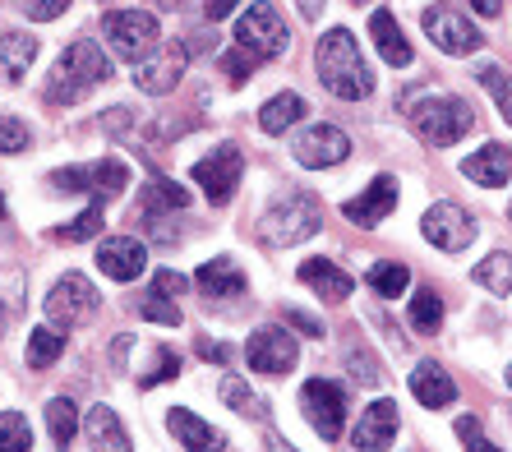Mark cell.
Segmentation results:
<instances>
[{
  "instance_id": "obj_1",
  "label": "cell",
  "mask_w": 512,
  "mask_h": 452,
  "mask_svg": "<svg viewBox=\"0 0 512 452\" xmlns=\"http://www.w3.org/2000/svg\"><path fill=\"white\" fill-rule=\"evenodd\" d=\"M314 65H319V84L333 97H342V102H360V97L374 93V70L360 56L351 28H328L319 37Z\"/></svg>"
},
{
  "instance_id": "obj_2",
  "label": "cell",
  "mask_w": 512,
  "mask_h": 452,
  "mask_svg": "<svg viewBox=\"0 0 512 452\" xmlns=\"http://www.w3.org/2000/svg\"><path fill=\"white\" fill-rule=\"evenodd\" d=\"M107 79H111L107 51L97 47V42H70L65 56L56 60L51 79H47V97L56 102V107H70V102H79L88 88L107 84Z\"/></svg>"
},
{
  "instance_id": "obj_3",
  "label": "cell",
  "mask_w": 512,
  "mask_h": 452,
  "mask_svg": "<svg viewBox=\"0 0 512 452\" xmlns=\"http://www.w3.org/2000/svg\"><path fill=\"white\" fill-rule=\"evenodd\" d=\"M406 120H411V130L429 143V148H448L457 143L466 130H471V107H466L462 97H448V93H425V97H411L406 102Z\"/></svg>"
},
{
  "instance_id": "obj_4",
  "label": "cell",
  "mask_w": 512,
  "mask_h": 452,
  "mask_svg": "<svg viewBox=\"0 0 512 452\" xmlns=\"http://www.w3.org/2000/svg\"><path fill=\"white\" fill-rule=\"evenodd\" d=\"M323 226V203L314 199L310 190H291L286 199H277L259 222L263 245H300L310 240Z\"/></svg>"
},
{
  "instance_id": "obj_5",
  "label": "cell",
  "mask_w": 512,
  "mask_h": 452,
  "mask_svg": "<svg viewBox=\"0 0 512 452\" xmlns=\"http://www.w3.org/2000/svg\"><path fill=\"white\" fill-rule=\"evenodd\" d=\"M286 24H282V14L268 5V0H254L250 10L240 14V24H236V47L240 51H250L254 60H273L286 51Z\"/></svg>"
},
{
  "instance_id": "obj_6",
  "label": "cell",
  "mask_w": 512,
  "mask_h": 452,
  "mask_svg": "<svg viewBox=\"0 0 512 452\" xmlns=\"http://www.w3.org/2000/svg\"><path fill=\"white\" fill-rule=\"evenodd\" d=\"M107 42L111 51H116L120 60H134V65H143V60L157 51V19L143 10H111L107 14Z\"/></svg>"
},
{
  "instance_id": "obj_7",
  "label": "cell",
  "mask_w": 512,
  "mask_h": 452,
  "mask_svg": "<svg viewBox=\"0 0 512 452\" xmlns=\"http://www.w3.org/2000/svg\"><path fill=\"white\" fill-rule=\"evenodd\" d=\"M300 411H305V420L314 425V434L328 443L342 439L346 429V393L337 388L333 379H310L305 388H300Z\"/></svg>"
},
{
  "instance_id": "obj_8",
  "label": "cell",
  "mask_w": 512,
  "mask_h": 452,
  "mask_svg": "<svg viewBox=\"0 0 512 452\" xmlns=\"http://www.w3.org/2000/svg\"><path fill=\"white\" fill-rule=\"evenodd\" d=\"M51 185H56L60 194H97V199H111V194H120L125 185H130V167L116 162V157H102V162H93V167L56 171Z\"/></svg>"
},
{
  "instance_id": "obj_9",
  "label": "cell",
  "mask_w": 512,
  "mask_h": 452,
  "mask_svg": "<svg viewBox=\"0 0 512 452\" xmlns=\"http://www.w3.org/2000/svg\"><path fill=\"white\" fill-rule=\"evenodd\" d=\"M190 176L199 180L203 194H208V199L222 208V203H231V194H236L240 176H245V153H240L236 143H222L217 153H208L203 162H194Z\"/></svg>"
},
{
  "instance_id": "obj_10",
  "label": "cell",
  "mask_w": 512,
  "mask_h": 452,
  "mask_svg": "<svg viewBox=\"0 0 512 452\" xmlns=\"http://www.w3.org/2000/svg\"><path fill=\"white\" fill-rule=\"evenodd\" d=\"M47 314H51V323H60V328H79L84 319H93L97 314L93 282H88L84 273L60 277V282L51 286V296H47Z\"/></svg>"
},
{
  "instance_id": "obj_11",
  "label": "cell",
  "mask_w": 512,
  "mask_h": 452,
  "mask_svg": "<svg viewBox=\"0 0 512 452\" xmlns=\"http://www.w3.org/2000/svg\"><path fill=\"white\" fill-rule=\"evenodd\" d=\"M425 33L434 37V47L448 51V56H471V51L485 47V37L471 28V19H462L448 5H429L425 10Z\"/></svg>"
},
{
  "instance_id": "obj_12",
  "label": "cell",
  "mask_w": 512,
  "mask_h": 452,
  "mask_svg": "<svg viewBox=\"0 0 512 452\" xmlns=\"http://www.w3.org/2000/svg\"><path fill=\"white\" fill-rule=\"evenodd\" d=\"M291 153H296L300 167H310V171L342 167L346 157H351V139L337 125H310V130L291 143Z\"/></svg>"
},
{
  "instance_id": "obj_13",
  "label": "cell",
  "mask_w": 512,
  "mask_h": 452,
  "mask_svg": "<svg viewBox=\"0 0 512 452\" xmlns=\"http://www.w3.org/2000/svg\"><path fill=\"white\" fill-rule=\"evenodd\" d=\"M420 226H425L429 245H439V250H448V254L466 250V245L476 240V222H471V213L457 208V203H434Z\"/></svg>"
},
{
  "instance_id": "obj_14",
  "label": "cell",
  "mask_w": 512,
  "mask_h": 452,
  "mask_svg": "<svg viewBox=\"0 0 512 452\" xmlns=\"http://www.w3.org/2000/svg\"><path fill=\"white\" fill-rule=\"evenodd\" d=\"M245 356H250L254 374H291V365H296V337L282 333V328H259V333L250 337V346H245Z\"/></svg>"
},
{
  "instance_id": "obj_15",
  "label": "cell",
  "mask_w": 512,
  "mask_h": 452,
  "mask_svg": "<svg viewBox=\"0 0 512 452\" xmlns=\"http://www.w3.org/2000/svg\"><path fill=\"white\" fill-rule=\"evenodd\" d=\"M180 74H185V47H180V37H176V42H167V47H157L143 65H134V84H139L143 93L162 97L180 84Z\"/></svg>"
},
{
  "instance_id": "obj_16",
  "label": "cell",
  "mask_w": 512,
  "mask_h": 452,
  "mask_svg": "<svg viewBox=\"0 0 512 452\" xmlns=\"http://www.w3.org/2000/svg\"><path fill=\"white\" fill-rule=\"evenodd\" d=\"M143 263H148V250H143L134 236H111V240H102V250H97V268H102L111 282H134V277H143Z\"/></svg>"
},
{
  "instance_id": "obj_17",
  "label": "cell",
  "mask_w": 512,
  "mask_h": 452,
  "mask_svg": "<svg viewBox=\"0 0 512 452\" xmlns=\"http://www.w3.org/2000/svg\"><path fill=\"white\" fill-rule=\"evenodd\" d=\"M393 439H397V406L388 402V397L370 402L356 425V434H351V443H356L360 452H383V448H393Z\"/></svg>"
},
{
  "instance_id": "obj_18",
  "label": "cell",
  "mask_w": 512,
  "mask_h": 452,
  "mask_svg": "<svg viewBox=\"0 0 512 452\" xmlns=\"http://www.w3.org/2000/svg\"><path fill=\"white\" fill-rule=\"evenodd\" d=\"M167 429L180 439V448L185 452H227V434L213 429L208 420H199L194 411H185V406H171Z\"/></svg>"
},
{
  "instance_id": "obj_19",
  "label": "cell",
  "mask_w": 512,
  "mask_h": 452,
  "mask_svg": "<svg viewBox=\"0 0 512 452\" xmlns=\"http://www.w3.org/2000/svg\"><path fill=\"white\" fill-rule=\"evenodd\" d=\"M397 208V180L393 176H379L370 185L365 194H356V199H346L342 203V213L351 217L356 226H374V222H383V217Z\"/></svg>"
},
{
  "instance_id": "obj_20",
  "label": "cell",
  "mask_w": 512,
  "mask_h": 452,
  "mask_svg": "<svg viewBox=\"0 0 512 452\" xmlns=\"http://www.w3.org/2000/svg\"><path fill=\"white\" fill-rule=\"evenodd\" d=\"M462 176L476 180V185H485V190H499V185L512 180V153L503 148V143H485L476 157H466L462 162Z\"/></svg>"
},
{
  "instance_id": "obj_21",
  "label": "cell",
  "mask_w": 512,
  "mask_h": 452,
  "mask_svg": "<svg viewBox=\"0 0 512 452\" xmlns=\"http://www.w3.org/2000/svg\"><path fill=\"white\" fill-rule=\"evenodd\" d=\"M194 282H199V291L208 300H236V296H245V273H240V263L227 259V254L203 263Z\"/></svg>"
},
{
  "instance_id": "obj_22",
  "label": "cell",
  "mask_w": 512,
  "mask_h": 452,
  "mask_svg": "<svg viewBox=\"0 0 512 452\" xmlns=\"http://www.w3.org/2000/svg\"><path fill=\"white\" fill-rule=\"evenodd\" d=\"M411 393H416L420 406L439 411V406H453L457 402V383L448 379V369L434 365V360H420L416 374H411Z\"/></svg>"
},
{
  "instance_id": "obj_23",
  "label": "cell",
  "mask_w": 512,
  "mask_h": 452,
  "mask_svg": "<svg viewBox=\"0 0 512 452\" xmlns=\"http://www.w3.org/2000/svg\"><path fill=\"white\" fill-rule=\"evenodd\" d=\"M370 33L374 42H379V56L388 60V65H397V70H406L411 60H416V51H411V42H406V33L397 28V19L388 10H374L370 19Z\"/></svg>"
},
{
  "instance_id": "obj_24",
  "label": "cell",
  "mask_w": 512,
  "mask_h": 452,
  "mask_svg": "<svg viewBox=\"0 0 512 452\" xmlns=\"http://www.w3.org/2000/svg\"><path fill=\"white\" fill-rule=\"evenodd\" d=\"M88 443H93V452H130V434L107 402L88 411Z\"/></svg>"
},
{
  "instance_id": "obj_25",
  "label": "cell",
  "mask_w": 512,
  "mask_h": 452,
  "mask_svg": "<svg viewBox=\"0 0 512 452\" xmlns=\"http://www.w3.org/2000/svg\"><path fill=\"white\" fill-rule=\"evenodd\" d=\"M300 282L314 286L323 300H346L351 296V286H356L337 263H328V259H305L300 263Z\"/></svg>"
},
{
  "instance_id": "obj_26",
  "label": "cell",
  "mask_w": 512,
  "mask_h": 452,
  "mask_svg": "<svg viewBox=\"0 0 512 452\" xmlns=\"http://www.w3.org/2000/svg\"><path fill=\"white\" fill-rule=\"evenodd\" d=\"M37 60V42L28 33H0V74L10 79V84H19L28 70H33Z\"/></svg>"
},
{
  "instance_id": "obj_27",
  "label": "cell",
  "mask_w": 512,
  "mask_h": 452,
  "mask_svg": "<svg viewBox=\"0 0 512 452\" xmlns=\"http://www.w3.org/2000/svg\"><path fill=\"white\" fill-rule=\"evenodd\" d=\"M305 111H310V107H305V97H300V93H277L273 102H263L259 130L263 134H286L300 116H305Z\"/></svg>"
},
{
  "instance_id": "obj_28",
  "label": "cell",
  "mask_w": 512,
  "mask_h": 452,
  "mask_svg": "<svg viewBox=\"0 0 512 452\" xmlns=\"http://www.w3.org/2000/svg\"><path fill=\"white\" fill-rule=\"evenodd\" d=\"M222 402H227L236 416H254V420L268 416V402L254 397V388L240 379V374H227V379H222Z\"/></svg>"
},
{
  "instance_id": "obj_29",
  "label": "cell",
  "mask_w": 512,
  "mask_h": 452,
  "mask_svg": "<svg viewBox=\"0 0 512 452\" xmlns=\"http://www.w3.org/2000/svg\"><path fill=\"white\" fill-rule=\"evenodd\" d=\"M190 208V194L171 185V180H157L143 190V217H157V213H185Z\"/></svg>"
},
{
  "instance_id": "obj_30",
  "label": "cell",
  "mask_w": 512,
  "mask_h": 452,
  "mask_svg": "<svg viewBox=\"0 0 512 452\" xmlns=\"http://www.w3.org/2000/svg\"><path fill=\"white\" fill-rule=\"evenodd\" d=\"M47 425H51V439H56L60 448H70L74 434H79V406H74L70 397H51Z\"/></svg>"
},
{
  "instance_id": "obj_31",
  "label": "cell",
  "mask_w": 512,
  "mask_h": 452,
  "mask_svg": "<svg viewBox=\"0 0 512 452\" xmlns=\"http://www.w3.org/2000/svg\"><path fill=\"white\" fill-rule=\"evenodd\" d=\"M476 282L485 286V291H494V296H508L512 291V254H489L485 263H476Z\"/></svg>"
},
{
  "instance_id": "obj_32",
  "label": "cell",
  "mask_w": 512,
  "mask_h": 452,
  "mask_svg": "<svg viewBox=\"0 0 512 452\" xmlns=\"http://www.w3.org/2000/svg\"><path fill=\"white\" fill-rule=\"evenodd\" d=\"M439 323H443V300H439V291L420 286L416 300H411V328H416V333H439Z\"/></svg>"
},
{
  "instance_id": "obj_33",
  "label": "cell",
  "mask_w": 512,
  "mask_h": 452,
  "mask_svg": "<svg viewBox=\"0 0 512 452\" xmlns=\"http://www.w3.org/2000/svg\"><path fill=\"white\" fill-rule=\"evenodd\" d=\"M60 351H65V337L56 328H33V337H28V365L51 369L60 360Z\"/></svg>"
},
{
  "instance_id": "obj_34",
  "label": "cell",
  "mask_w": 512,
  "mask_h": 452,
  "mask_svg": "<svg viewBox=\"0 0 512 452\" xmlns=\"http://www.w3.org/2000/svg\"><path fill=\"white\" fill-rule=\"evenodd\" d=\"M365 282L379 291V296H388V300H397L411 286V273H406V263H374L370 268V277Z\"/></svg>"
},
{
  "instance_id": "obj_35",
  "label": "cell",
  "mask_w": 512,
  "mask_h": 452,
  "mask_svg": "<svg viewBox=\"0 0 512 452\" xmlns=\"http://www.w3.org/2000/svg\"><path fill=\"white\" fill-rule=\"evenodd\" d=\"M33 448V429L24 411H0V452H28Z\"/></svg>"
},
{
  "instance_id": "obj_36",
  "label": "cell",
  "mask_w": 512,
  "mask_h": 452,
  "mask_svg": "<svg viewBox=\"0 0 512 452\" xmlns=\"http://www.w3.org/2000/svg\"><path fill=\"white\" fill-rule=\"evenodd\" d=\"M480 84L494 93V102H499V111H503V120L512 125V74H503L499 65H485L480 70Z\"/></svg>"
},
{
  "instance_id": "obj_37",
  "label": "cell",
  "mask_w": 512,
  "mask_h": 452,
  "mask_svg": "<svg viewBox=\"0 0 512 452\" xmlns=\"http://www.w3.org/2000/svg\"><path fill=\"white\" fill-rule=\"evenodd\" d=\"M97 226H102V203H93V208H84V213L74 217L70 226H60V240H70V245H79V240H93Z\"/></svg>"
},
{
  "instance_id": "obj_38",
  "label": "cell",
  "mask_w": 512,
  "mask_h": 452,
  "mask_svg": "<svg viewBox=\"0 0 512 452\" xmlns=\"http://www.w3.org/2000/svg\"><path fill=\"white\" fill-rule=\"evenodd\" d=\"M217 65H222V74H227L231 84H245V79H250L254 74V65H259V60L250 56V51H240V47H231V51H222V56H217Z\"/></svg>"
},
{
  "instance_id": "obj_39",
  "label": "cell",
  "mask_w": 512,
  "mask_h": 452,
  "mask_svg": "<svg viewBox=\"0 0 512 452\" xmlns=\"http://www.w3.org/2000/svg\"><path fill=\"white\" fill-rule=\"evenodd\" d=\"M28 148V125L19 116H0V153H24Z\"/></svg>"
},
{
  "instance_id": "obj_40",
  "label": "cell",
  "mask_w": 512,
  "mask_h": 452,
  "mask_svg": "<svg viewBox=\"0 0 512 452\" xmlns=\"http://www.w3.org/2000/svg\"><path fill=\"white\" fill-rule=\"evenodd\" d=\"M139 314H143V319H153V323H167V328H180V305L153 296V291H148V300L139 305Z\"/></svg>"
},
{
  "instance_id": "obj_41",
  "label": "cell",
  "mask_w": 512,
  "mask_h": 452,
  "mask_svg": "<svg viewBox=\"0 0 512 452\" xmlns=\"http://www.w3.org/2000/svg\"><path fill=\"white\" fill-rule=\"evenodd\" d=\"M176 374H180V356H176V351H167V346H162V351H157V360H153V369L143 374V388H157V383L176 379Z\"/></svg>"
},
{
  "instance_id": "obj_42",
  "label": "cell",
  "mask_w": 512,
  "mask_h": 452,
  "mask_svg": "<svg viewBox=\"0 0 512 452\" xmlns=\"http://www.w3.org/2000/svg\"><path fill=\"white\" fill-rule=\"evenodd\" d=\"M153 296H162V300H180L185 291H190V277L185 273H171V268H162V273L153 277V286H148Z\"/></svg>"
},
{
  "instance_id": "obj_43",
  "label": "cell",
  "mask_w": 512,
  "mask_h": 452,
  "mask_svg": "<svg viewBox=\"0 0 512 452\" xmlns=\"http://www.w3.org/2000/svg\"><path fill=\"white\" fill-rule=\"evenodd\" d=\"M457 439L466 443V452H499V448H494V443L485 439V429H480L471 416H462V420H457Z\"/></svg>"
},
{
  "instance_id": "obj_44",
  "label": "cell",
  "mask_w": 512,
  "mask_h": 452,
  "mask_svg": "<svg viewBox=\"0 0 512 452\" xmlns=\"http://www.w3.org/2000/svg\"><path fill=\"white\" fill-rule=\"evenodd\" d=\"M65 5H70V0H28L24 14H28V19H37V24H51V19H60V14H65Z\"/></svg>"
},
{
  "instance_id": "obj_45",
  "label": "cell",
  "mask_w": 512,
  "mask_h": 452,
  "mask_svg": "<svg viewBox=\"0 0 512 452\" xmlns=\"http://www.w3.org/2000/svg\"><path fill=\"white\" fill-rule=\"evenodd\" d=\"M351 369H356V379H360V383H379V379H383V374H379V365H374L370 356H360V351H356V356H351Z\"/></svg>"
},
{
  "instance_id": "obj_46",
  "label": "cell",
  "mask_w": 512,
  "mask_h": 452,
  "mask_svg": "<svg viewBox=\"0 0 512 452\" xmlns=\"http://www.w3.org/2000/svg\"><path fill=\"white\" fill-rule=\"evenodd\" d=\"M286 323H291V328H300V333H305V337H319V333H323L319 323H314L310 314H300V310H291V314H286Z\"/></svg>"
},
{
  "instance_id": "obj_47",
  "label": "cell",
  "mask_w": 512,
  "mask_h": 452,
  "mask_svg": "<svg viewBox=\"0 0 512 452\" xmlns=\"http://www.w3.org/2000/svg\"><path fill=\"white\" fill-rule=\"evenodd\" d=\"M240 0H208V5H203V10H208V19H213V24H222V19H227L231 10H236Z\"/></svg>"
},
{
  "instance_id": "obj_48",
  "label": "cell",
  "mask_w": 512,
  "mask_h": 452,
  "mask_svg": "<svg viewBox=\"0 0 512 452\" xmlns=\"http://www.w3.org/2000/svg\"><path fill=\"white\" fill-rule=\"evenodd\" d=\"M476 5V14H485V19H494V14L503 10V0H471Z\"/></svg>"
},
{
  "instance_id": "obj_49",
  "label": "cell",
  "mask_w": 512,
  "mask_h": 452,
  "mask_svg": "<svg viewBox=\"0 0 512 452\" xmlns=\"http://www.w3.org/2000/svg\"><path fill=\"white\" fill-rule=\"evenodd\" d=\"M296 5H300V14H305L310 24H314V19H319V14H323V0H296Z\"/></svg>"
},
{
  "instance_id": "obj_50",
  "label": "cell",
  "mask_w": 512,
  "mask_h": 452,
  "mask_svg": "<svg viewBox=\"0 0 512 452\" xmlns=\"http://www.w3.org/2000/svg\"><path fill=\"white\" fill-rule=\"evenodd\" d=\"M199 351H203V356H208V360H227V346H213V342H203Z\"/></svg>"
},
{
  "instance_id": "obj_51",
  "label": "cell",
  "mask_w": 512,
  "mask_h": 452,
  "mask_svg": "<svg viewBox=\"0 0 512 452\" xmlns=\"http://www.w3.org/2000/svg\"><path fill=\"white\" fill-rule=\"evenodd\" d=\"M157 5H162V10H185L190 0H157Z\"/></svg>"
},
{
  "instance_id": "obj_52",
  "label": "cell",
  "mask_w": 512,
  "mask_h": 452,
  "mask_svg": "<svg viewBox=\"0 0 512 452\" xmlns=\"http://www.w3.org/2000/svg\"><path fill=\"white\" fill-rule=\"evenodd\" d=\"M268 448H273V452H291V448H286L282 439H277V434H268Z\"/></svg>"
},
{
  "instance_id": "obj_53",
  "label": "cell",
  "mask_w": 512,
  "mask_h": 452,
  "mask_svg": "<svg viewBox=\"0 0 512 452\" xmlns=\"http://www.w3.org/2000/svg\"><path fill=\"white\" fill-rule=\"evenodd\" d=\"M0 222H5V199H0Z\"/></svg>"
},
{
  "instance_id": "obj_54",
  "label": "cell",
  "mask_w": 512,
  "mask_h": 452,
  "mask_svg": "<svg viewBox=\"0 0 512 452\" xmlns=\"http://www.w3.org/2000/svg\"><path fill=\"white\" fill-rule=\"evenodd\" d=\"M351 5H370V0H351Z\"/></svg>"
},
{
  "instance_id": "obj_55",
  "label": "cell",
  "mask_w": 512,
  "mask_h": 452,
  "mask_svg": "<svg viewBox=\"0 0 512 452\" xmlns=\"http://www.w3.org/2000/svg\"><path fill=\"white\" fill-rule=\"evenodd\" d=\"M508 383H512V365H508Z\"/></svg>"
},
{
  "instance_id": "obj_56",
  "label": "cell",
  "mask_w": 512,
  "mask_h": 452,
  "mask_svg": "<svg viewBox=\"0 0 512 452\" xmlns=\"http://www.w3.org/2000/svg\"><path fill=\"white\" fill-rule=\"evenodd\" d=\"M508 217H512V208H508Z\"/></svg>"
},
{
  "instance_id": "obj_57",
  "label": "cell",
  "mask_w": 512,
  "mask_h": 452,
  "mask_svg": "<svg viewBox=\"0 0 512 452\" xmlns=\"http://www.w3.org/2000/svg\"><path fill=\"white\" fill-rule=\"evenodd\" d=\"M0 323H5V319H0Z\"/></svg>"
}]
</instances>
